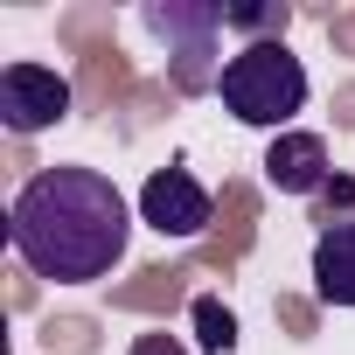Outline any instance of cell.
Instances as JSON below:
<instances>
[{"label":"cell","mask_w":355,"mask_h":355,"mask_svg":"<svg viewBox=\"0 0 355 355\" xmlns=\"http://www.w3.org/2000/svg\"><path fill=\"white\" fill-rule=\"evenodd\" d=\"M8 237H15V251L35 279L91 286V279H112V265L125 258L132 216H125V196L112 189V174L42 167L21 182V196L8 209Z\"/></svg>","instance_id":"6da1fadb"},{"label":"cell","mask_w":355,"mask_h":355,"mask_svg":"<svg viewBox=\"0 0 355 355\" xmlns=\"http://www.w3.org/2000/svg\"><path fill=\"white\" fill-rule=\"evenodd\" d=\"M216 98L237 125H265L279 139V132H293V112L306 105V70L286 42H244L216 70Z\"/></svg>","instance_id":"7a4b0ae2"},{"label":"cell","mask_w":355,"mask_h":355,"mask_svg":"<svg viewBox=\"0 0 355 355\" xmlns=\"http://www.w3.org/2000/svg\"><path fill=\"white\" fill-rule=\"evenodd\" d=\"M70 112V77L49 70V63H8L0 70V119L8 132H49L56 119Z\"/></svg>","instance_id":"3957f363"},{"label":"cell","mask_w":355,"mask_h":355,"mask_svg":"<svg viewBox=\"0 0 355 355\" xmlns=\"http://www.w3.org/2000/svg\"><path fill=\"white\" fill-rule=\"evenodd\" d=\"M139 223L160 237H202L209 230V189L189 167H153L139 189Z\"/></svg>","instance_id":"277c9868"},{"label":"cell","mask_w":355,"mask_h":355,"mask_svg":"<svg viewBox=\"0 0 355 355\" xmlns=\"http://www.w3.org/2000/svg\"><path fill=\"white\" fill-rule=\"evenodd\" d=\"M265 182L279 196H320L334 182V167H327V139L320 132H279L265 146Z\"/></svg>","instance_id":"5b68a950"},{"label":"cell","mask_w":355,"mask_h":355,"mask_svg":"<svg viewBox=\"0 0 355 355\" xmlns=\"http://www.w3.org/2000/svg\"><path fill=\"white\" fill-rule=\"evenodd\" d=\"M313 293L327 306H355V223H327L313 237Z\"/></svg>","instance_id":"8992f818"},{"label":"cell","mask_w":355,"mask_h":355,"mask_svg":"<svg viewBox=\"0 0 355 355\" xmlns=\"http://www.w3.org/2000/svg\"><path fill=\"white\" fill-rule=\"evenodd\" d=\"M196 341H202L209 355H230V348H237V313H230L216 293L196 300Z\"/></svg>","instance_id":"52a82bcc"},{"label":"cell","mask_w":355,"mask_h":355,"mask_svg":"<svg viewBox=\"0 0 355 355\" xmlns=\"http://www.w3.org/2000/svg\"><path fill=\"white\" fill-rule=\"evenodd\" d=\"M132 355H189V348L174 341V334H139V341H132Z\"/></svg>","instance_id":"ba28073f"},{"label":"cell","mask_w":355,"mask_h":355,"mask_svg":"<svg viewBox=\"0 0 355 355\" xmlns=\"http://www.w3.org/2000/svg\"><path fill=\"white\" fill-rule=\"evenodd\" d=\"M320 202H327V209H341V202H355V182H348V174H334V182L320 189Z\"/></svg>","instance_id":"9c48e42d"}]
</instances>
